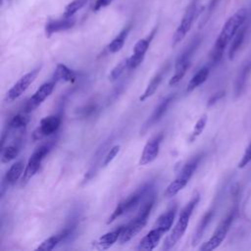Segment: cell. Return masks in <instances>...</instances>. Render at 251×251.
Here are the masks:
<instances>
[{
	"instance_id": "cell-11",
	"label": "cell",
	"mask_w": 251,
	"mask_h": 251,
	"mask_svg": "<svg viewBox=\"0 0 251 251\" xmlns=\"http://www.w3.org/2000/svg\"><path fill=\"white\" fill-rule=\"evenodd\" d=\"M40 67H36L35 69H33L32 71L28 72L27 74L24 75L7 92L6 94V98L5 100L7 102H12L14 100H16L17 98H19L20 96H22L24 94V92L28 88V86L34 81V79L36 78L37 75L40 72Z\"/></svg>"
},
{
	"instance_id": "cell-17",
	"label": "cell",
	"mask_w": 251,
	"mask_h": 251,
	"mask_svg": "<svg viewBox=\"0 0 251 251\" xmlns=\"http://www.w3.org/2000/svg\"><path fill=\"white\" fill-rule=\"evenodd\" d=\"M164 234L165 232L161 228L157 226H153V228L139 241L136 249L145 250V251L153 250L158 245L160 239Z\"/></svg>"
},
{
	"instance_id": "cell-7",
	"label": "cell",
	"mask_w": 251,
	"mask_h": 251,
	"mask_svg": "<svg viewBox=\"0 0 251 251\" xmlns=\"http://www.w3.org/2000/svg\"><path fill=\"white\" fill-rule=\"evenodd\" d=\"M54 146V140H49L39 145L35 151L29 157L27 164L25 165V172L21 178V185H25L28 180L38 172L43 160L47 157L52 147Z\"/></svg>"
},
{
	"instance_id": "cell-16",
	"label": "cell",
	"mask_w": 251,
	"mask_h": 251,
	"mask_svg": "<svg viewBox=\"0 0 251 251\" xmlns=\"http://www.w3.org/2000/svg\"><path fill=\"white\" fill-rule=\"evenodd\" d=\"M25 160H19L10 167V169L7 171V173L5 174V176L3 177L2 194L6 187L8 188V186L15 184L21 178L22 175L25 172Z\"/></svg>"
},
{
	"instance_id": "cell-9",
	"label": "cell",
	"mask_w": 251,
	"mask_h": 251,
	"mask_svg": "<svg viewBox=\"0 0 251 251\" xmlns=\"http://www.w3.org/2000/svg\"><path fill=\"white\" fill-rule=\"evenodd\" d=\"M199 43L200 38H194V40H192L190 44L183 50V52L177 57L175 63V75L169 81L170 85L176 84L184 76V75L186 74L187 70L190 67L191 57L195 50L197 49Z\"/></svg>"
},
{
	"instance_id": "cell-6",
	"label": "cell",
	"mask_w": 251,
	"mask_h": 251,
	"mask_svg": "<svg viewBox=\"0 0 251 251\" xmlns=\"http://www.w3.org/2000/svg\"><path fill=\"white\" fill-rule=\"evenodd\" d=\"M236 214H237V204L235 203L232 206V208L229 210V212L226 214V216L219 224V226L215 229L212 236L200 246L199 250L211 251V250L218 248L222 244V242L225 240V238H226V234L236 217Z\"/></svg>"
},
{
	"instance_id": "cell-27",
	"label": "cell",
	"mask_w": 251,
	"mask_h": 251,
	"mask_svg": "<svg viewBox=\"0 0 251 251\" xmlns=\"http://www.w3.org/2000/svg\"><path fill=\"white\" fill-rule=\"evenodd\" d=\"M130 30V25H126V27H124L120 33L107 45V51L109 53H117L119 52L125 45L126 39L129 33Z\"/></svg>"
},
{
	"instance_id": "cell-5",
	"label": "cell",
	"mask_w": 251,
	"mask_h": 251,
	"mask_svg": "<svg viewBox=\"0 0 251 251\" xmlns=\"http://www.w3.org/2000/svg\"><path fill=\"white\" fill-rule=\"evenodd\" d=\"M203 158V153H198L195 156L191 157L181 168L178 175L176 176V178L167 186L164 195L168 198L175 196L177 194L180 190H182L185 185L190 180L191 176H193L194 172L196 171L200 161Z\"/></svg>"
},
{
	"instance_id": "cell-13",
	"label": "cell",
	"mask_w": 251,
	"mask_h": 251,
	"mask_svg": "<svg viewBox=\"0 0 251 251\" xmlns=\"http://www.w3.org/2000/svg\"><path fill=\"white\" fill-rule=\"evenodd\" d=\"M175 94H170L167 97H165L154 109V111L152 112V114L148 117V119L145 121V123L142 125L141 128H140V134H145L154 125H156L162 118L163 116L166 114V112L168 111V108L170 107L171 103L174 101L175 99Z\"/></svg>"
},
{
	"instance_id": "cell-22",
	"label": "cell",
	"mask_w": 251,
	"mask_h": 251,
	"mask_svg": "<svg viewBox=\"0 0 251 251\" xmlns=\"http://www.w3.org/2000/svg\"><path fill=\"white\" fill-rule=\"evenodd\" d=\"M123 229H124V226H121L118 228L101 235L93 244L98 249H102V250L108 249L111 246H113L120 239Z\"/></svg>"
},
{
	"instance_id": "cell-20",
	"label": "cell",
	"mask_w": 251,
	"mask_h": 251,
	"mask_svg": "<svg viewBox=\"0 0 251 251\" xmlns=\"http://www.w3.org/2000/svg\"><path fill=\"white\" fill-rule=\"evenodd\" d=\"M168 69H169V64L164 65V66L155 74V75L151 78V80H150L149 83L147 84L145 90L143 91V93H142L141 96L139 97V100H140L141 102H143V101H145L147 98L151 97V96L157 91V89H158L159 85L161 84V82H162V80H163V78H164V76H165V75H166Z\"/></svg>"
},
{
	"instance_id": "cell-30",
	"label": "cell",
	"mask_w": 251,
	"mask_h": 251,
	"mask_svg": "<svg viewBox=\"0 0 251 251\" xmlns=\"http://www.w3.org/2000/svg\"><path fill=\"white\" fill-rule=\"evenodd\" d=\"M62 243V238L58 233L46 238L45 240H43L36 248L35 250H44V251H49V250H53L58 244Z\"/></svg>"
},
{
	"instance_id": "cell-1",
	"label": "cell",
	"mask_w": 251,
	"mask_h": 251,
	"mask_svg": "<svg viewBox=\"0 0 251 251\" xmlns=\"http://www.w3.org/2000/svg\"><path fill=\"white\" fill-rule=\"evenodd\" d=\"M248 16V10L246 8H240L226 20V22L225 23L221 29L220 34L216 39V42L211 52L210 64L212 66L221 61L226 48L227 47L228 44H230L232 38L234 37L238 29L241 27V25L245 23Z\"/></svg>"
},
{
	"instance_id": "cell-24",
	"label": "cell",
	"mask_w": 251,
	"mask_h": 251,
	"mask_svg": "<svg viewBox=\"0 0 251 251\" xmlns=\"http://www.w3.org/2000/svg\"><path fill=\"white\" fill-rule=\"evenodd\" d=\"M21 134L16 137L15 142H13L7 146H2V152H1V162L2 163H4V164L9 163L19 155L21 147H22V141H23Z\"/></svg>"
},
{
	"instance_id": "cell-10",
	"label": "cell",
	"mask_w": 251,
	"mask_h": 251,
	"mask_svg": "<svg viewBox=\"0 0 251 251\" xmlns=\"http://www.w3.org/2000/svg\"><path fill=\"white\" fill-rule=\"evenodd\" d=\"M62 124L61 115H50L43 118L38 126L32 132V139L34 141L40 140L46 136L55 133Z\"/></svg>"
},
{
	"instance_id": "cell-12",
	"label": "cell",
	"mask_w": 251,
	"mask_h": 251,
	"mask_svg": "<svg viewBox=\"0 0 251 251\" xmlns=\"http://www.w3.org/2000/svg\"><path fill=\"white\" fill-rule=\"evenodd\" d=\"M56 83H57V81L52 78L51 80L41 84L36 89V91L33 93V95L31 97H29V99L25 102V104L24 106V112L28 114L31 111H33L34 109H36L39 105H41L42 102L46 98H48L50 96V94L53 92Z\"/></svg>"
},
{
	"instance_id": "cell-23",
	"label": "cell",
	"mask_w": 251,
	"mask_h": 251,
	"mask_svg": "<svg viewBox=\"0 0 251 251\" xmlns=\"http://www.w3.org/2000/svg\"><path fill=\"white\" fill-rule=\"evenodd\" d=\"M215 212H216V209L214 207H211L205 214L204 216L202 217V219L200 220L198 226H197V228L192 236V245L195 246L202 238L206 228L208 227V226L210 225V223L212 222L213 218H214V215H215Z\"/></svg>"
},
{
	"instance_id": "cell-31",
	"label": "cell",
	"mask_w": 251,
	"mask_h": 251,
	"mask_svg": "<svg viewBox=\"0 0 251 251\" xmlns=\"http://www.w3.org/2000/svg\"><path fill=\"white\" fill-rule=\"evenodd\" d=\"M207 120H208V118H207V115H206V114L202 115V116L199 118V120L196 122V124H195V126H194V127H193L192 132L190 133V136H189V138H188V141H189V142H193V141L202 133V131L204 130V128H205V126H206Z\"/></svg>"
},
{
	"instance_id": "cell-28",
	"label": "cell",
	"mask_w": 251,
	"mask_h": 251,
	"mask_svg": "<svg viewBox=\"0 0 251 251\" xmlns=\"http://www.w3.org/2000/svg\"><path fill=\"white\" fill-rule=\"evenodd\" d=\"M155 32H156V28L153 29L151 31V33L148 34L146 37L139 39L135 43V45L133 47V53H132L133 56L138 57L140 59H144L145 54H146V52H147V50L149 48V45H150V43H151V41H152V39H153V37L155 35Z\"/></svg>"
},
{
	"instance_id": "cell-8",
	"label": "cell",
	"mask_w": 251,
	"mask_h": 251,
	"mask_svg": "<svg viewBox=\"0 0 251 251\" xmlns=\"http://www.w3.org/2000/svg\"><path fill=\"white\" fill-rule=\"evenodd\" d=\"M198 1L199 0H191V2L188 4L183 17L177 25L173 38H172V45L176 46L177 45L188 33V31L191 29L194 21L198 17V15L201 13V10L198 8Z\"/></svg>"
},
{
	"instance_id": "cell-39",
	"label": "cell",
	"mask_w": 251,
	"mask_h": 251,
	"mask_svg": "<svg viewBox=\"0 0 251 251\" xmlns=\"http://www.w3.org/2000/svg\"><path fill=\"white\" fill-rule=\"evenodd\" d=\"M96 109V106L91 104V105H87V106H84L81 110H80V114L82 117H86V116H89L90 114H92Z\"/></svg>"
},
{
	"instance_id": "cell-3",
	"label": "cell",
	"mask_w": 251,
	"mask_h": 251,
	"mask_svg": "<svg viewBox=\"0 0 251 251\" xmlns=\"http://www.w3.org/2000/svg\"><path fill=\"white\" fill-rule=\"evenodd\" d=\"M155 200H156L155 193L152 192L144 201V204L140 208V211L135 216V218L132 219L127 225L124 226L123 232L119 239L120 243L123 244L129 241L145 226V225L147 224L148 218L150 216V213L153 209V206L155 204Z\"/></svg>"
},
{
	"instance_id": "cell-14",
	"label": "cell",
	"mask_w": 251,
	"mask_h": 251,
	"mask_svg": "<svg viewBox=\"0 0 251 251\" xmlns=\"http://www.w3.org/2000/svg\"><path fill=\"white\" fill-rule=\"evenodd\" d=\"M163 138H164V133L160 132L152 136L146 142L140 156V160H139L140 166H145L147 164H150L158 157L159 151H160V145L163 141Z\"/></svg>"
},
{
	"instance_id": "cell-18",
	"label": "cell",
	"mask_w": 251,
	"mask_h": 251,
	"mask_svg": "<svg viewBox=\"0 0 251 251\" xmlns=\"http://www.w3.org/2000/svg\"><path fill=\"white\" fill-rule=\"evenodd\" d=\"M250 24H251V19L248 16L245 23L241 25V27L238 29V31L236 32V34L232 38V40L229 44V48H228V58H229V60H232L234 58L235 54L237 53V51L241 47L242 43L244 42V39L246 37V34H247L248 29H249Z\"/></svg>"
},
{
	"instance_id": "cell-36",
	"label": "cell",
	"mask_w": 251,
	"mask_h": 251,
	"mask_svg": "<svg viewBox=\"0 0 251 251\" xmlns=\"http://www.w3.org/2000/svg\"><path fill=\"white\" fill-rule=\"evenodd\" d=\"M225 94H226V91H225V90H221V91H218V92L214 93V94L209 98V100H208V102H207V106H208V107L213 106V105L216 104L219 100H221V99L225 96Z\"/></svg>"
},
{
	"instance_id": "cell-37",
	"label": "cell",
	"mask_w": 251,
	"mask_h": 251,
	"mask_svg": "<svg viewBox=\"0 0 251 251\" xmlns=\"http://www.w3.org/2000/svg\"><path fill=\"white\" fill-rule=\"evenodd\" d=\"M220 1L221 0H210V2L208 4V7H207V11H206V16H205V19H204L203 23H205L209 19V17L211 16V14L213 13L214 9L217 7V5L219 4Z\"/></svg>"
},
{
	"instance_id": "cell-19",
	"label": "cell",
	"mask_w": 251,
	"mask_h": 251,
	"mask_svg": "<svg viewBox=\"0 0 251 251\" xmlns=\"http://www.w3.org/2000/svg\"><path fill=\"white\" fill-rule=\"evenodd\" d=\"M251 74V59L247 60L239 69L234 81V96L239 97L246 87V82Z\"/></svg>"
},
{
	"instance_id": "cell-2",
	"label": "cell",
	"mask_w": 251,
	"mask_h": 251,
	"mask_svg": "<svg viewBox=\"0 0 251 251\" xmlns=\"http://www.w3.org/2000/svg\"><path fill=\"white\" fill-rule=\"evenodd\" d=\"M199 201H200V194L199 192H195L191 197V199L186 203V205L181 210L175 226L173 227L170 235H168V237L164 242L163 249L169 250L173 248L178 242V240L182 237V235L184 234L188 226L192 213L195 207L197 206V204L199 203Z\"/></svg>"
},
{
	"instance_id": "cell-34",
	"label": "cell",
	"mask_w": 251,
	"mask_h": 251,
	"mask_svg": "<svg viewBox=\"0 0 251 251\" xmlns=\"http://www.w3.org/2000/svg\"><path fill=\"white\" fill-rule=\"evenodd\" d=\"M120 148H121L120 145H114L113 147H111V149L108 151V153H107L106 156L104 157V160H103V162H102L103 167L108 166V165L115 159V157H116V156L118 155V153L120 152Z\"/></svg>"
},
{
	"instance_id": "cell-25",
	"label": "cell",
	"mask_w": 251,
	"mask_h": 251,
	"mask_svg": "<svg viewBox=\"0 0 251 251\" xmlns=\"http://www.w3.org/2000/svg\"><path fill=\"white\" fill-rule=\"evenodd\" d=\"M211 66H212L211 64L205 65L201 69H199L197 73L194 74V75L190 78V80L187 83L186 92L193 91L195 88H197L198 86H200L202 83H204L207 80L209 74H210Z\"/></svg>"
},
{
	"instance_id": "cell-38",
	"label": "cell",
	"mask_w": 251,
	"mask_h": 251,
	"mask_svg": "<svg viewBox=\"0 0 251 251\" xmlns=\"http://www.w3.org/2000/svg\"><path fill=\"white\" fill-rule=\"evenodd\" d=\"M113 0H96L93 5V11L97 12L107 6H109L112 3Z\"/></svg>"
},
{
	"instance_id": "cell-15",
	"label": "cell",
	"mask_w": 251,
	"mask_h": 251,
	"mask_svg": "<svg viewBox=\"0 0 251 251\" xmlns=\"http://www.w3.org/2000/svg\"><path fill=\"white\" fill-rule=\"evenodd\" d=\"M75 24V18L73 17H65L57 20H52L48 22L45 25V33L46 36H51L54 33L61 32L72 28Z\"/></svg>"
},
{
	"instance_id": "cell-35",
	"label": "cell",
	"mask_w": 251,
	"mask_h": 251,
	"mask_svg": "<svg viewBox=\"0 0 251 251\" xmlns=\"http://www.w3.org/2000/svg\"><path fill=\"white\" fill-rule=\"evenodd\" d=\"M250 162H251V141L248 144V146L245 148V151L238 163V168L242 169V168L246 167Z\"/></svg>"
},
{
	"instance_id": "cell-29",
	"label": "cell",
	"mask_w": 251,
	"mask_h": 251,
	"mask_svg": "<svg viewBox=\"0 0 251 251\" xmlns=\"http://www.w3.org/2000/svg\"><path fill=\"white\" fill-rule=\"evenodd\" d=\"M29 121V118L27 116V113L23 112L15 115L8 123L6 129L9 131H17L21 129H25L27 123Z\"/></svg>"
},
{
	"instance_id": "cell-4",
	"label": "cell",
	"mask_w": 251,
	"mask_h": 251,
	"mask_svg": "<svg viewBox=\"0 0 251 251\" xmlns=\"http://www.w3.org/2000/svg\"><path fill=\"white\" fill-rule=\"evenodd\" d=\"M153 190V183L152 182H146L140 187H138L135 191L130 193L127 197L123 199L115 208V210L112 212L110 217L108 218L107 224L113 223L115 220H117L119 217L126 214L127 212H130L133 210L136 206L139 205V203L146 199Z\"/></svg>"
},
{
	"instance_id": "cell-21",
	"label": "cell",
	"mask_w": 251,
	"mask_h": 251,
	"mask_svg": "<svg viewBox=\"0 0 251 251\" xmlns=\"http://www.w3.org/2000/svg\"><path fill=\"white\" fill-rule=\"evenodd\" d=\"M177 212V205L175 203L174 205H172L171 207H169L156 221L154 226H157L159 228H161L165 233L168 232L175 221L176 215Z\"/></svg>"
},
{
	"instance_id": "cell-32",
	"label": "cell",
	"mask_w": 251,
	"mask_h": 251,
	"mask_svg": "<svg viewBox=\"0 0 251 251\" xmlns=\"http://www.w3.org/2000/svg\"><path fill=\"white\" fill-rule=\"evenodd\" d=\"M87 3V0H74L71 3H69L65 7L64 15L65 17H73L77 11H79L85 4Z\"/></svg>"
},
{
	"instance_id": "cell-33",
	"label": "cell",
	"mask_w": 251,
	"mask_h": 251,
	"mask_svg": "<svg viewBox=\"0 0 251 251\" xmlns=\"http://www.w3.org/2000/svg\"><path fill=\"white\" fill-rule=\"evenodd\" d=\"M126 70H128V59L125 58L123 59L110 73L109 78L111 80H117L124 73Z\"/></svg>"
},
{
	"instance_id": "cell-26",
	"label": "cell",
	"mask_w": 251,
	"mask_h": 251,
	"mask_svg": "<svg viewBox=\"0 0 251 251\" xmlns=\"http://www.w3.org/2000/svg\"><path fill=\"white\" fill-rule=\"evenodd\" d=\"M52 78L54 80L58 81H68V82H74L76 79V73L70 68H68L64 64H58Z\"/></svg>"
}]
</instances>
